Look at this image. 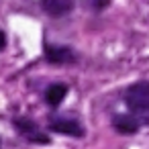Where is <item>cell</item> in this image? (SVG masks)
<instances>
[{
	"instance_id": "obj_1",
	"label": "cell",
	"mask_w": 149,
	"mask_h": 149,
	"mask_svg": "<svg viewBox=\"0 0 149 149\" xmlns=\"http://www.w3.org/2000/svg\"><path fill=\"white\" fill-rule=\"evenodd\" d=\"M125 102H127L129 110L135 112L133 116L149 114V82H137V84L129 86V90L125 94Z\"/></svg>"
},
{
	"instance_id": "obj_2",
	"label": "cell",
	"mask_w": 149,
	"mask_h": 149,
	"mask_svg": "<svg viewBox=\"0 0 149 149\" xmlns=\"http://www.w3.org/2000/svg\"><path fill=\"white\" fill-rule=\"evenodd\" d=\"M15 127H17V131L27 139V141H31V143H49V135L47 133H43L31 118H15Z\"/></svg>"
},
{
	"instance_id": "obj_3",
	"label": "cell",
	"mask_w": 149,
	"mask_h": 149,
	"mask_svg": "<svg viewBox=\"0 0 149 149\" xmlns=\"http://www.w3.org/2000/svg\"><path fill=\"white\" fill-rule=\"evenodd\" d=\"M45 59L51 61V63L63 65V63L74 61L76 59V53L70 47H63V45H47L45 47Z\"/></svg>"
},
{
	"instance_id": "obj_4",
	"label": "cell",
	"mask_w": 149,
	"mask_h": 149,
	"mask_svg": "<svg viewBox=\"0 0 149 149\" xmlns=\"http://www.w3.org/2000/svg\"><path fill=\"white\" fill-rule=\"evenodd\" d=\"M49 129L53 133H61V135H70V137H82L84 135L82 125L76 120H70V118H53L49 123Z\"/></svg>"
},
{
	"instance_id": "obj_5",
	"label": "cell",
	"mask_w": 149,
	"mask_h": 149,
	"mask_svg": "<svg viewBox=\"0 0 149 149\" xmlns=\"http://www.w3.org/2000/svg\"><path fill=\"white\" fill-rule=\"evenodd\" d=\"M112 127L120 133V135H135L139 131V120L133 114H118L112 118Z\"/></svg>"
},
{
	"instance_id": "obj_6",
	"label": "cell",
	"mask_w": 149,
	"mask_h": 149,
	"mask_svg": "<svg viewBox=\"0 0 149 149\" xmlns=\"http://www.w3.org/2000/svg\"><path fill=\"white\" fill-rule=\"evenodd\" d=\"M41 6L49 17H63L74 8L72 0H41Z\"/></svg>"
},
{
	"instance_id": "obj_7",
	"label": "cell",
	"mask_w": 149,
	"mask_h": 149,
	"mask_svg": "<svg viewBox=\"0 0 149 149\" xmlns=\"http://www.w3.org/2000/svg\"><path fill=\"white\" fill-rule=\"evenodd\" d=\"M65 94H68V86H63V84H53V86L47 88V92H45V100H47V104L57 106V104L63 102Z\"/></svg>"
},
{
	"instance_id": "obj_8",
	"label": "cell",
	"mask_w": 149,
	"mask_h": 149,
	"mask_svg": "<svg viewBox=\"0 0 149 149\" xmlns=\"http://www.w3.org/2000/svg\"><path fill=\"white\" fill-rule=\"evenodd\" d=\"M92 4H94V8H96V10H100V8L108 6V0H92Z\"/></svg>"
},
{
	"instance_id": "obj_9",
	"label": "cell",
	"mask_w": 149,
	"mask_h": 149,
	"mask_svg": "<svg viewBox=\"0 0 149 149\" xmlns=\"http://www.w3.org/2000/svg\"><path fill=\"white\" fill-rule=\"evenodd\" d=\"M6 45V37H4V33L0 31V51H2V47Z\"/></svg>"
}]
</instances>
